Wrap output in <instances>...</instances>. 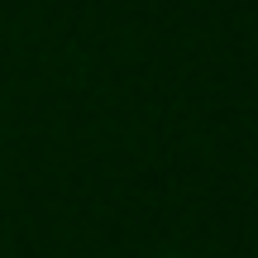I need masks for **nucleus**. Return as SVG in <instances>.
<instances>
[{"instance_id":"f257e3e1","label":"nucleus","mask_w":258,"mask_h":258,"mask_svg":"<svg viewBox=\"0 0 258 258\" xmlns=\"http://www.w3.org/2000/svg\"><path fill=\"white\" fill-rule=\"evenodd\" d=\"M163 258H177V253H163Z\"/></svg>"}]
</instances>
